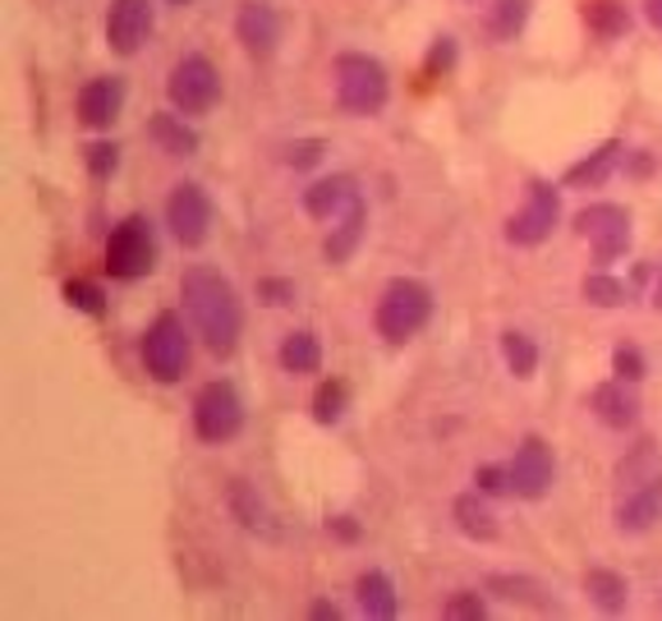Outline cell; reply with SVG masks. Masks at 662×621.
Returning a JSON list of instances; mask_svg holds the SVG:
<instances>
[{
    "label": "cell",
    "instance_id": "7",
    "mask_svg": "<svg viewBox=\"0 0 662 621\" xmlns=\"http://www.w3.org/2000/svg\"><path fill=\"white\" fill-rule=\"evenodd\" d=\"M240 428H244V400L231 383H207L194 400V432L203 442L221 447V442H231L240 438Z\"/></svg>",
    "mask_w": 662,
    "mask_h": 621
},
{
    "label": "cell",
    "instance_id": "42",
    "mask_svg": "<svg viewBox=\"0 0 662 621\" xmlns=\"http://www.w3.org/2000/svg\"><path fill=\"white\" fill-rule=\"evenodd\" d=\"M644 14H649V23L662 33V0H644Z\"/></svg>",
    "mask_w": 662,
    "mask_h": 621
},
{
    "label": "cell",
    "instance_id": "32",
    "mask_svg": "<svg viewBox=\"0 0 662 621\" xmlns=\"http://www.w3.org/2000/svg\"><path fill=\"white\" fill-rule=\"evenodd\" d=\"M65 304L79 308V314H92V318L106 314V295L92 282H65Z\"/></svg>",
    "mask_w": 662,
    "mask_h": 621
},
{
    "label": "cell",
    "instance_id": "23",
    "mask_svg": "<svg viewBox=\"0 0 662 621\" xmlns=\"http://www.w3.org/2000/svg\"><path fill=\"white\" fill-rule=\"evenodd\" d=\"M621 157H625V147L612 139V143H603L598 152H589L584 162H576L571 171H566V184H571V190H598V184H608L617 175Z\"/></svg>",
    "mask_w": 662,
    "mask_h": 621
},
{
    "label": "cell",
    "instance_id": "17",
    "mask_svg": "<svg viewBox=\"0 0 662 621\" xmlns=\"http://www.w3.org/2000/svg\"><path fill=\"white\" fill-rule=\"evenodd\" d=\"M355 198H359L355 180L350 175H332V180H318V184H308V190H304V212L313 216V222H336V216L350 207Z\"/></svg>",
    "mask_w": 662,
    "mask_h": 621
},
{
    "label": "cell",
    "instance_id": "25",
    "mask_svg": "<svg viewBox=\"0 0 662 621\" xmlns=\"http://www.w3.org/2000/svg\"><path fill=\"white\" fill-rule=\"evenodd\" d=\"M584 589H589V599L598 603V612H608V617L625 612V603H630L625 576H617V571H608V567H593V571L584 576Z\"/></svg>",
    "mask_w": 662,
    "mask_h": 621
},
{
    "label": "cell",
    "instance_id": "37",
    "mask_svg": "<svg viewBox=\"0 0 662 621\" xmlns=\"http://www.w3.org/2000/svg\"><path fill=\"white\" fill-rule=\"evenodd\" d=\"M441 612H447L451 621H483L488 617V603L479 599V594H469V589H465V594H456L447 608H441Z\"/></svg>",
    "mask_w": 662,
    "mask_h": 621
},
{
    "label": "cell",
    "instance_id": "34",
    "mask_svg": "<svg viewBox=\"0 0 662 621\" xmlns=\"http://www.w3.org/2000/svg\"><path fill=\"white\" fill-rule=\"evenodd\" d=\"M612 373H617V378H625V383H640L649 373V364H644V355L635 346H617L612 350Z\"/></svg>",
    "mask_w": 662,
    "mask_h": 621
},
{
    "label": "cell",
    "instance_id": "13",
    "mask_svg": "<svg viewBox=\"0 0 662 621\" xmlns=\"http://www.w3.org/2000/svg\"><path fill=\"white\" fill-rule=\"evenodd\" d=\"M124 111V79L120 74H102L79 88V120L88 130H111Z\"/></svg>",
    "mask_w": 662,
    "mask_h": 621
},
{
    "label": "cell",
    "instance_id": "36",
    "mask_svg": "<svg viewBox=\"0 0 662 621\" xmlns=\"http://www.w3.org/2000/svg\"><path fill=\"white\" fill-rule=\"evenodd\" d=\"M115 166H120V147H115V143H92V147H88V171H92V180H111Z\"/></svg>",
    "mask_w": 662,
    "mask_h": 621
},
{
    "label": "cell",
    "instance_id": "10",
    "mask_svg": "<svg viewBox=\"0 0 662 621\" xmlns=\"http://www.w3.org/2000/svg\"><path fill=\"white\" fill-rule=\"evenodd\" d=\"M557 216H561L557 190H552V184H543V180H533V184H529V203L507 222V240L520 244V248H539V244L552 235Z\"/></svg>",
    "mask_w": 662,
    "mask_h": 621
},
{
    "label": "cell",
    "instance_id": "27",
    "mask_svg": "<svg viewBox=\"0 0 662 621\" xmlns=\"http://www.w3.org/2000/svg\"><path fill=\"white\" fill-rule=\"evenodd\" d=\"M584 23L603 42H617V38H625L630 14H625V6H617V0H589V6H584Z\"/></svg>",
    "mask_w": 662,
    "mask_h": 621
},
{
    "label": "cell",
    "instance_id": "11",
    "mask_svg": "<svg viewBox=\"0 0 662 621\" xmlns=\"http://www.w3.org/2000/svg\"><path fill=\"white\" fill-rule=\"evenodd\" d=\"M552 479H557V460H552V447L529 432V438L516 447V460H511V488L524 502H539V497L552 492Z\"/></svg>",
    "mask_w": 662,
    "mask_h": 621
},
{
    "label": "cell",
    "instance_id": "16",
    "mask_svg": "<svg viewBox=\"0 0 662 621\" xmlns=\"http://www.w3.org/2000/svg\"><path fill=\"white\" fill-rule=\"evenodd\" d=\"M635 383H625V378H612V383H598L589 391V410L603 419L608 428H630L640 419V396L630 391Z\"/></svg>",
    "mask_w": 662,
    "mask_h": 621
},
{
    "label": "cell",
    "instance_id": "6",
    "mask_svg": "<svg viewBox=\"0 0 662 621\" xmlns=\"http://www.w3.org/2000/svg\"><path fill=\"white\" fill-rule=\"evenodd\" d=\"M166 98L180 115H207L221 102V74L207 55H184L166 79Z\"/></svg>",
    "mask_w": 662,
    "mask_h": 621
},
{
    "label": "cell",
    "instance_id": "22",
    "mask_svg": "<svg viewBox=\"0 0 662 621\" xmlns=\"http://www.w3.org/2000/svg\"><path fill=\"white\" fill-rule=\"evenodd\" d=\"M658 516H662V488L617 497V530L621 535H649L658 525Z\"/></svg>",
    "mask_w": 662,
    "mask_h": 621
},
{
    "label": "cell",
    "instance_id": "41",
    "mask_svg": "<svg viewBox=\"0 0 662 621\" xmlns=\"http://www.w3.org/2000/svg\"><path fill=\"white\" fill-rule=\"evenodd\" d=\"M308 617H313V621H340V608H336V603H323V599H318V603L308 608Z\"/></svg>",
    "mask_w": 662,
    "mask_h": 621
},
{
    "label": "cell",
    "instance_id": "8",
    "mask_svg": "<svg viewBox=\"0 0 662 621\" xmlns=\"http://www.w3.org/2000/svg\"><path fill=\"white\" fill-rule=\"evenodd\" d=\"M166 226H171V235L184 248L207 244V235H212V198H207L203 184H189V180L175 184L171 198H166Z\"/></svg>",
    "mask_w": 662,
    "mask_h": 621
},
{
    "label": "cell",
    "instance_id": "44",
    "mask_svg": "<svg viewBox=\"0 0 662 621\" xmlns=\"http://www.w3.org/2000/svg\"><path fill=\"white\" fill-rule=\"evenodd\" d=\"M653 308H658V314H662V272L653 276Z\"/></svg>",
    "mask_w": 662,
    "mask_h": 621
},
{
    "label": "cell",
    "instance_id": "18",
    "mask_svg": "<svg viewBox=\"0 0 662 621\" xmlns=\"http://www.w3.org/2000/svg\"><path fill=\"white\" fill-rule=\"evenodd\" d=\"M364 226H368V203H364V194H359V198L332 222V235H327V244H323L327 263H350V254H355L359 240H364Z\"/></svg>",
    "mask_w": 662,
    "mask_h": 621
},
{
    "label": "cell",
    "instance_id": "28",
    "mask_svg": "<svg viewBox=\"0 0 662 621\" xmlns=\"http://www.w3.org/2000/svg\"><path fill=\"white\" fill-rule=\"evenodd\" d=\"M501 359H507V368L516 373L520 383L539 373V346H533L524 332H501Z\"/></svg>",
    "mask_w": 662,
    "mask_h": 621
},
{
    "label": "cell",
    "instance_id": "29",
    "mask_svg": "<svg viewBox=\"0 0 662 621\" xmlns=\"http://www.w3.org/2000/svg\"><path fill=\"white\" fill-rule=\"evenodd\" d=\"M345 410H350V387L340 378H327L318 391H313V419L318 424H340Z\"/></svg>",
    "mask_w": 662,
    "mask_h": 621
},
{
    "label": "cell",
    "instance_id": "24",
    "mask_svg": "<svg viewBox=\"0 0 662 621\" xmlns=\"http://www.w3.org/2000/svg\"><path fill=\"white\" fill-rule=\"evenodd\" d=\"M355 599H359L364 617H373V621H391V617L400 612L396 584H391L387 571H364V576L355 580Z\"/></svg>",
    "mask_w": 662,
    "mask_h": 621
},
{
    "label": "cell",
    "instance_id": "14",
    "mask_svg": "<svg viewBox=\"0 0 662 621\" xmlns=\"http://www.w3.org/2000/svg\"><path fill=\"white\" fill-rule=\"evenodd\" d=\"M644 488H662V447L653 438L635 442L617 460V497L644 492Z\"/></svg>",
    "mask_w": 662,
    "mask_h": 621
},
{
    "label": "cell",
    "instance_id": "12",
    "mask_svg": "<svg viewBox=\"0 0 662 621\" xmlns=\"http://www.w3.org/2000/svg\"><path fill=\"white\" fill-rule=\"evenodd\" d=\"M152 23H156L152 0H111V10H106V42H111V51L115 55H134L152 38Z\"/></svg>",
    "mask_w": 662,
    "mask_h": 621
},
{
    "label": "cell",
    "instance_id": "40",
    "mask_svg": "<svg viewBox=\"0 0 662 621\" xmlns=\"http://www.w3.org/2000/svg\"><path fill=\"white\" fill-rule=\"evenodd\" d=\"M327 535H336L340 543H359L364 530H359V520H355V516H332V520H327Z\"/></svg>",
    "mask_w": 662,
    "mask_h": 621
},
{
    "label": "cell",
    "instance_id": "9",
    "mask_svg": "<svg viewBox=\"0 0 662 621\" xmlns=\"http://www.w3.org/2000/svg\"><path fill=\"white\" fill-rule=\"evenodd\" d=\"M576 231L593 244L598 263H612L630 248V212L617 207V203H593L576 216Z\"/></svg>",
    "mask_w": 662,
    "mask_h": 621
},
{
    "label": "cell",
    "instance_id": "1",
    "mask_svg": "<svg viewBox=\"0 0 662 621\" xmlns=\"http://www.w3.org/2000/svg\"><path fill=\"white\" fill-rule=\"evenodd\" d=\"M180 299L189 308V318H194L198 336L207 340V350L221 359L235 355L240 336H244V308H240V295L226 276L207 263H194L180 276Z\"/></svg>",
    "mask_w": 662,
    "mask_h": 621
},
{
    "label": "cell",
    "instance_id": "39",
    "mask_svg": "<svg viewBox=\"0 0 662 621\" xmlns=\"http://www.w3.org/2000/svg\"><path fill=\"white\" fill-rule=\"evenodd\" d=\"M456 65V42L451 38H437L428 51V74H447Z\"/></svg>",
    "mask_w": 662,
    "mask_h": 621
},
{
    "label": "cell",
    "instance_id": "31",
    "mask_svg": "<svg viewBox=\"0 0 662 621\" xmlns=\"http://www.w3.org/2000/svg\"><path fill=\"white\" fill-rule=\"evenodd\" d=\"M529 19V0H497V10H492V38L501 42H511L520 28Z\"/></svg>",
    "mask_w": 662,
    "mask_h": 621
},
{
    "label": "cell",
    "instance_id": "35",
    "mask_svg": "<svg viewBox=\"0 0 662 621\" xmlns=\"http://www.w3.org/2000/svg\"><path fill=\"white\" fill-rule=\"evenodd\" d=\"M475 483H479V492H488V497L516 492V488H511V465H479V470H475Z\"/></svg>",
    "mask_w": 662,
    "mask_h": 621
},
{
    "label": "cell",
    "instance_id": "2",
    "mask_svg": "<svg viewBox=\"0 0 662 621\" xmlns=\"http://www.w3.org/2000/svg\"><path fill=\"white\" fill-rule=\"evenodd\" d=\"M432 318V291L424 282H415V276H400V282H391L383 291V299H377V314H373V327L383 340H391V346H405V340H415Z\"/></svg>",
    "mask_w": 662,
    "mask_h": 621
},
{
    "label": "cell",
    "instance_id": "43",
    "mask_svg": "<svg viewBox=\"0 0 662 621\" xmlns=\"http://www.w3.org/2000/svg\"><path fill=\"white\" fill-rule=\"evenodd\" d=\"M649 166H653V162L644 157V152H640V157H635V162H630V171H635V175H649Z\"/></svg>",
    "mask_w": 662,
    "mask_h": 621
},
{
    "label": "cell",
    "instance_id": "3",
    "mask_svg": "<svg viewBox=\"0 0 662 621\" xmlns=\"http://www.w3.org/2000/svg\"><path fill=\"white\" fill-rule=\"evenodd\" d=\"M391 98V79L387 65L364 51H345L336 55V102L350 115H377Z\"/></svg>",
    "mask_w": 662,
    "mask_h": 621
},
{
    "label": "cell",
    "instance_id": "33",
    "mask_svg": "<svg viewBox=\"0 0 662 621\" xmlns=\"http://www.w3.org/2000/svg\"><path fill=\"white\" fill-rule=\"evenodd\" d=\"M323 152H327L323 139H295V143L286 147V166L308 171V166H318V162H323Z\"/></svg>",
    "mask_w": 662,
    "mask_h": 621
},
{
    "label": "cell",
    "instance_id": "38",
    "mask_svg": "<svg viewBox=\"0 0 662 621\" xmlns=\"http://www.w3.org/2000/svg\"><path fill=\"white\" fill-rule=\"evenodd\" d=\"M295 282H281V276H267V282H258V299L263 304H272V308H286V304H295Z\"/></svg>",
    "mask_w": 662,
    "mask_h": 621
},
{
    "label": "cell",
    "instance_id": "30",
    "mask_svg": "<svg viewBox=\"0 0 662 621\" xmlns=\"http://www.w3.org/2000/svg\"><path fill=\"white\" fill-rule=\"evenodd\" d=\"M584 299L589 304H598V308H621L625 299H630V291L617 282V276H608V272H593V276H584Z\"/></svg>",
    "mask_w": 662,
    "mask_h": 621
},
{
    "label": "cell",
    "instance_id": "4",
    "mask_svg": "<svg viewBox=\"0 0 662 621\" xmlns=\"http://www.w3.org/2000/svg\"><path fill=\"white\" fill-rule=\"evenodd\" d=\"M156 267V235L147 216H124V222L111 231L106 240V272L115 282H143Z\"/></svg>",
    "mask_w": 662,
    "mask_h": 621
},
{
    "label": "cell",
    "instance_id": "21",
    "mask_svg": "<svg viewBox=\"0 0 662 621\" xmlns=\"http://www.w3.org/2000/svg\"><path fill=\"white\" fill-rule=\"evenodd\" d=\"M231 511H235V520L244 525L248 535H263V539H281V525H276V516H272V507L263 502V497L248 488V483H231Z\"/></svg>",
    "mask_w": 662,
    "mask_h": 621
},
{
    "label": "cell",
    "instance_id": "19",
    "mask_svg": "<svg viewBox=\"0 0 662 621\" xmlns=\"http://www.w3.org/2000/svg\"><path fill=\"white\" fill-rule=\"evenodd\" d=\"M147 134H152L156 147L166 152V157H194V152L203 147L198 130H194V124H184V115H175V111H156L147 120Z\"/></svg>",
    "mask_w": 662,
    "mask_h": 621
},
{
    "label": "cell",
    "instance_id": "45",
    "mask_svg": "<svg viewBox=\"0 0 662 621\" xmlns=\"http://www.w3.org/2000/svg\"><path fill=\"white\" fill-rule=\"evenodd\" d=\"M166 6H189V0H166Z\"/></svg>",
    "mask_w": 662,
    "mask_h": 621
},
{
    "label": "cell",
    "instance_id": "26",
    "mask_svg": "<svg viewBox=\"0 0 662 621\" xmlns=\"http://www.w3.org/2000/svg\"><path fill=\"white\" fill-rule=\"evenodd\" d=\"M281 368L295 373V378H304V373H318L323 368V340L313 332H291L286 340H281Z\"/></svg>",
    "mask_w": 662,
    "mask_h": 621
},
{
    "label": "cell",
    "instance_id": "5",
    "mask_svg": "<svg viewBox=\"0 0 662 621\" xmlns=\"http://www.w3.org/2000/svg\"><path fill=\"white\" fill-rule=\"evenodd\" d=\"M143 368L156 383H180L189 368V332L180 314H156L143 336Z\"/></svg>",
    "mask_w": 662,
    "mask_h": 621
},
{
    "label": "cell",
    "instance_id": "15",
    "mask_svg": "<svg viewBox=\"0 0 662 621\" xmlns=\"http://www.w3.org/2000/svg\"><path fill=\"white\" fill-rule=\"evenodd\" d=\"M235 38L244 42V51L272 55L281 42V14L272 6H263V0H248V6H240V14H235Z\"/></svg>",
    "mask_w": 662,
    "mask_h": 621
},
{
    "label": "cell",
    "instance_id": "20",
    "mask_svg": "<svg viewBox=\"0 0 662 621\" xmlns=\"http://www.w3.org/2000/svg\"><path fill=\"white\" fill-rule=\"evenodd\" d=\"M451 516H456V530L465 535V539H475V543H488V539H497V516H492V507H488V492H460L456 502H451Z\"/></svg>",
    "mask_w": 662,
    "mask_h": 621
}]
</instances>
